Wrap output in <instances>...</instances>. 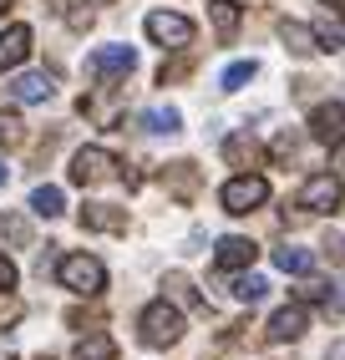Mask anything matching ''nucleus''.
Segmentation results:
<instances>
[{"label": "nucleus", "instance_id": "f257e3e1", "mask_svg": "<svg viewBox=\"0 0 345 360\" xmlns=\"http://www.w3.org/2000/svg\"><path fill=\"white\" fill-rule=\"evenodd\" d=\"M56 279L71 295H102L107 290V269H102V259H92V254H66L56 264Z\"/></svg>", "mask_w": 345, "mask_h": 360}, {"label": "nucleus", "instance_id": "f03ea898", "mask_svg": "<svg viewBox=\"0 0 345 360\" xmlns=\"http://www.w3.org/2000/svg\"><path fill=\"white\" fill-rule=\"evenodd\" d=\"M137 335H142V345H172L183 335V315L168 300H153L142 309V320H137Z\"/></svg>", "mask_w": 345, "mask_h": 360}, {"label": "nucleus", "instance_id": "7ed1b4c3", "mask_svg": "<svg viewBox=\"0 0 345 360\" xmlns=\"http://www.w3.org/2000/svg\"><path fill=\"white\" fill-rule=\"evenodd\" d=\"M264 198H269V183H264L259 173H239V178L224 183V193H218L224 213H254Z\"/></svg>", "mask_w": 345, "mask_h": 360}, {"label": "nucleus", "instance_id": "20e7f679", "mask_svg": "<svg viewBox=\"0 0 345 360\" xmlns=\"http://www.w3.org/2000/svg\"><path fill=\"white\" fill-rule=\"evenodd\" d=\"M340 198H345L340 178L335 173H315V178H305V188H300V198H294V203H300L305 213H335Z\"/></svg>", "mask_w": 345, "mask_h": 360}, {"label": "nucleus", "instance_id": "39448f33", "mask_svg": "<svg viewBox=\"0 0 345 360\" xmlns=\"http://www.w3.org/2000/svg\"><path fill=\"white\" fill-rule=\"evenodd\" d=\"M132 66H137V51L132 46H102V51H92V61H87V71L96 82H122V77H132Z\"/></svg>", "mask_w": 345, "mask_h": 360}, {"label": "nucleus", "instance_id": "423d86ee", "mask_svg": "<svg viewBox=\"0 0 345 360\" xmlns=\"http://www.w3.org/2000/svg\"><path fill=\"white\" fill-rule=\"evenodd\" d=\"M147 36L158 46H168V51H183V46H193V20L172 15V11H153L147 15Z\"/></svg>", "mask_w": 345, "mask_h": 360}, {"label": "nucleus", "instance_id": "0eeeda50", "mask_svg": "<svg viewBox=\"0 0 345 360\" xmlns=\"http://www.w3.org/2000/svg\"><path fill=\"white\" fill-rule=\"evenodd\" d=\"M112 167H117V158H112L107 148H82L77 158H71L66 173H71V183H77V188H92V183H107Z\"/></svg>", "mask_w": 345, "mask_h": 360}, {"label": "nucleus", "instance_id": "6e6552de", "mask_svg": "<svg viewBox=\"0 0 345 360\" xmlns=\"http://www.w3.org/2000/svg\"><path fill=\"white\" fill-rule=\"evenodd\" d=\"M310 137L325 148H345V107L340 102H320L310 112Z\"/></svg>", "mask_w": 345, "mask_h": 360}, {"label": "nucleus", "instance_id": "1a4fd4ad", "mask_svg": "<svg viewBox=\"0 0 345 360\" xmlns=\"http://www.w3.org/2000/svg\"><path fill=\"white\" fill-rule=\"evenodd\" d=\"M259 259V244H254V238H224V244H218V254H213V264H218V269H249V264Z\"/></svg>", "mask_w": 345, "mask_h": 360}, {"label": "nucleus", "instance_id": "9d476101", "mask_svg": "<svg viewBox=\"0 0 345 360\" xmlns=\"http://www.w3.org/2000/svg\"><path fill=\"white\" fill-rule=\"evenodd\" d=\"M269 340L275 345H284V340H300L305 335V304H284V309H275V320H269Z\"/></svg>", "mask_w": 345, "mask_h": 360}, {"label": "nucleus", "instance_id": "9b49d317", "mask_svg": "<svg viewBox=\"0 0 345 360\" xmlns=\"http://www.w3.org/2000/svg\"><path fill=\"white\" fill-rule=\"evenodd\" d=\"M11 97L15 102H51L56 97V82L46 77V71H26V77L11 82Z\"/></svg>", "mask_w": 345, "mask_h": 360}, {"label": "nucleus", "instance_id": "f8f14e48", "mask_svg": "<svg viewBox=\"0 0 345 360\" xmlns=\"http://www.w3.org/2000/svg\"><path fill=\"white\" fill-rule=\"evenodd\" d=\"M31 56V26H11V31H0V71H11Z\"/></svg>", "mask_w": 345, "mask_h": 360}, {"label": "nucleus", "instance_id": "ddd939ff", "mask_svg": "<svg viewBox=\"0 0 345 360\" xmlns=\"http://www.w3.org/2000/svg\"><path fill=\"white\" fill-rule=\"evenodd\" d=\"M82 229H96V233H117V229H127V213L112 208V203H82Z\"/></svg>", "mask_w": 345, "mask_h": 360}, {"label": "nucleus", "instance_id": "4468645a", "mask_svg": "<svg viewBox=\"0 0 345 360\" xmlns=\"http://www.w3.org/2000/svg\"><path fill=\"white\" fill-rule=\"evenodd\" d=\"M280 41L289 46L294 56H310V51H320V46H315V31H310V26H300V20H284V26H280Z\"/></svg>", "mask_w": 345, "mask_h": 360}, {"label": "nucleus", "instance_id": "2eb2a0df", "mask_svg": "<svg viewBox=\"0 0 345 360\" xmlns=\"http://www.w3.org/2000/svg\"><path fill=\"white\" fill-rule=\"evenodd\" d=\"M112 355H117L112 335H87V340H77V350H71V360H112Z\"/></svg>", "mask_w": 345, "mask_h": 360}, {"label": "nucleus", "instance_id": "dca6fc26", "mask_svg": "<svg viewBox=\"0 0 345 360\" xmlns=\"http://www.w3.org/2000/svg\"><path fill=\"white\" fill-rule=\"evenodd\" d=\"M275 264H280L284 274H310V269H315V254H310V249L284 244V249H275Z\"/></svg>", "mask_w": 345, "mask_h": 360}, {"label": "nucleus", "instance_id": "f3484780", "mask_svg": "<svg viewBox=\"0 0 345 360\" xmlns=\"http://www.w3.org/2000/svg\"><path fill=\"white\" fill-rule=\"evenodd\" d=\"M208 15L218 26V41H229L239 31V6H234V0H208Z\"/></svg>", "mask_w": 345, "mask_h": 360}, {"label": "nucleus", "instance_id": "a211bd4d", "mask_svg": "<svg viewBox=\"0 0 345 360\" xmlns=\"http://www.w3.org/2000/svg\"><path fill=\"white\" fill-rule=\"evenodd\" d=\"M137 122H142L147 132H178V127H183V117L172 112V107H153V112H142Z\"/></svg>", "mask_w": 345, "mask_h": 360}, {"label": "nucleus", "instance_id": "6ab92c4d", "mask_svg": "<svg viewBox=\"0 0 345 360\" xmlns=\"http://www.w3.org/2000/svg\"><path fill=\"white\" fill-rule=\"evenodd\" d=\"M239 304H259L264 295H269V284L259 279V274H244V279H234V290H229Z\"/></svg>", "mask_w": 345, "mask_h": 360}, {"label": "nucleus", "instance_id": "aec40b11", "mask_svg": "<svg viewBox=\"0 0 345 360\" xmlns=\"http://www.w3.org/2000/svg\"><path fill=\"white\" fill-rule=\"evenodd\" d=\"M172 183V193L178 198H193V188H199V173H193V162H172V173H163Z\"/></svg>", "mask_w": 345, "mask_h": 360}, {"label": "nucleus", "instance_id": "412c9836", "mask_svg": "<svg viewBox=\"0 0 345 360\" xmlns=\"http://www.w3.org/2000/svg\"><path fill=\"white\" fill-rule=\"evenodd\" d=\"M31 208L41 213V219H56V213L66 208V198H61V188H36V193H31Z\"/></svg>", "mask_w": 345, "mask_h": 360}, {"label": "nucleus", "instance_id": "4be33fe9", "mask_svg": "<svg viewBox=\"0 0 345 360\" xmlns=\"http://www.w3.org/2000/svg\"><path fill=\"white\" fill-rule=\"evenodd\" d=\"M224 153H229V162H239V167H254V162H259L254 137H229V142H224Z\"/></svg>", "mask_w": 345, "mask_h": 360}, {"label": "nucleus", "instance_id": "5701e85b", "mask_svg": "<svg viewBox=\"0 0 345 360\" xmlns=\"http://www.w3.org/2000/svg\"><path fill=\"white\" fill-rule=\"evenodd\" d=\"M26 142V122L15 112H0V148H20Z\"/></svg>", "mask_w": 345, "mask_h": 360}, {"label": "nucleus", "instance_id": "b1692460", "mask_svg": "<svg viewBox=\"0 0 345 360\" xmlns=\"http://www.w3.org/2000/svg\"><path fill=\"white\" fill-rule=\"evenodd\" d=\"M315 41H320V51H340V46H345V26H340V20H320Z\"/></svg>", "mask_w": 345, "mask_h": 360}, {"label": "nucleus", "instance_id": "393cba45", "mask_svg": "<svg viewBox=\"0 0 345 360\" xmlns=\"http://www.w3.org/2000/svg\"><path fill=\"white\" fill-rule=\"evenodd\" d=\"M254 71H259V66H254V61H234V66H229V71H224V86H229V91H239V86H244V82H249V77H254Z\"/></svg>", "mask_w": 345, "mask_h": 360}, {"label": "nucleus", "instance_id": "a878e982", "mask_svg": "<svg viewBox=\"0 0 345 360\" xmlns=\"http://www.w3.org/2000/svg\"><path fill=\"white\" fill-rule=\"evenodd\" d=\"M20 315H26V304H20V300H11V295H0V330H11Z\"/></svg>", "mask_w": 345, "mask_h": 360}, {"label": "nucleus", "instance_id": "bb28decb", "mask_svg": "<svg viewBox=\"0 0 345 360\" xmlns=\"http://www.w3.org/2000/svg\"><path fill=\"white\" fill-rule=\"evenodd\" d=\"M0 229H6V238H11V244H31V229L20 224V219H6Z\"/></svg>", "mask_w": 345, "mask_h": 360}, {"label": "nucleus", "instance_id": "cd10ccee", "mask_svg": "<svg viewBox=\"0 0 345 360\" xmlns=\"http://www.w3.org/2000/svg\"><path fill=\"white\" fill-rule=\"evenodd\" d=\"M320 249H325V259H330V264H345V238H335V233H330Z\"/></svg>", "mask_w": 345, "mask_h": 360}, {"label": "nucleus", "instance_id": "c85d7f7f", "mask_svg": "<svg viewBox=\"0 0 345 360\" xmlns=\"http://www.w3.org/2000/svg\"><path fill=\"white\" fill-rule=\"evenodd\" d=\"M0 290H15V264L0 254Z\"/></svg>", "mask_w": 345, "mask_h": 360}, {"label": "nucleus", "instance_id": "c756f323", "mask_svg": "<svg viewBox=\"0 0 345 360\" xmlns=\"http://www.w3.org/2000/svg\"><path fill=\"white\" fill-rule=\"evenodd\" d=\"M300 300H325V284H315V279H305V284H300Z\"/></svg>", "mask_w": 345, "mask_h": 360}, {"label": "nucleus", "instance_id": "7c9ffc66", "mask_svg": "<svg viewBox=\"0 0 345 360\" xmlns=\"http://www.w3.org/2000/svg\"><path fill=\"white\" fill-rule=\"evenodd\" d=\"M335 309H345V279H340V300H335Z\"/></svg>", "mask_w": 345, "mask_h": 360}, {"label": "nucleus", "instance_id": "2f4dec72", "mask_svg": "<svg viewBox=\"0 0 345 360\" xmlns=\"http://www.w3.org/2000/svg\"><path fill=\"white\" fill-rule=\"evenodd\" d=\"M325 6H335V11H340V15H345V0H325Z\"/></svg>", "mask_w": 345, "mask_h": 360}, {"label": "nucleus", "instance_id": "473e14b6", "mask_svg": "<svg viewBox=\"0 0 345 360\" xmlns=\"http://www.w3.org/2000/svg\"><path fill=\"white\" fill-rule=\"evenodd\" d=\"M11 6H15V0H0V15H6V11H11Z\"/></svg>", "mask_w": 345, "mask_h": 360}, {"label": "nucleus", "instance_id": "72a5a7b5", "mask_svg": "<svg viewBox=\"0 0 345 360\" xmlns=\"http://www.w3.org/2000/svg\"><path fill=\"white\" fill-rule=\"evenodd\" d=\"M6 178H11V173H6V162H0V183H6Z\"/></svg>", "mask_w": 345, "mask_h": 360}, {"label": "nucleus", "instance_id": "f704fd0d", "mask_svg": "<svg viewBox=\"0 0 345 360\" xmlns=\"http://www.w3.org/2000/svg\"><path fill=\"white\" fill-rule=\"evenodd\" d=\"M92 6H112V0H92Z\"/></svg>", "mask_w": 345, "mask_h": 360}]
</instances>
